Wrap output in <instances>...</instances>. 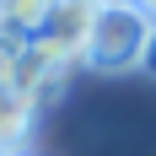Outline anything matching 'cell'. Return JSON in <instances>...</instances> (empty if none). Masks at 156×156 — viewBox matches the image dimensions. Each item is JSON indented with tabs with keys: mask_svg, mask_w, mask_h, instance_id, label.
Masks as SVG:
<instances>
[{
	"mask_svg": "<svg viewBox=\"0 0 156 156\" xmlns=\"http://www.w3.org/2000/svg\"><path fill=\"white\" fill-rule=\"evenodd\" d=\"M32 102L22 92H11V86H0V156H22V145H27L32 135Z\"/></svg>",
	"mask_w": 156,
	"mask_h": 156,
	"instance_id": "obj_4",
	"label": "cell"
},
{
	"mask_svg": "<svg viewBox=\"0 0 156 156\" xmlns=\"http://www.w3.org/2000/svg\"><path fill=\"white\" fill-rule=\"evenodd\" d=\"M59 0H0V11H5V32H16V38H38L48 22V11H54Z\"/></svg>",
	"mask_w": 156,
	"mask_h": 156,
	"instance_id": "obj_5",
	"label": "cell"
},
{
	"mask_svg": "<svg viewBox=\"0 0 156 156\" xmlns=\"http://www.w3.org/2000/svg\"><path fill=\"white\" fill-rule=\"evenodd\" d=\"M151 32H156V22L140 11V5H102L86 65L102 70V76L140 70V65H145V48H151Z\"/></svg>",
	"mask_w": 156,
	"mask_h": 156,
	"instance_id": "obj_1",
	"label": "cell"
},
{
	"mask_svg": "<svg viewBox=\"0 0 156 156\" xmlns=\"http://www.w3.org/2000/svg\"><path fill=\"white\" fill-rule=\"evenodd\" d=\"M65 81H70V70L54 65V59H43V54L27 43V54H22V65H16V76H11V92H22L32 108H43V102H54V97L65 92Z\"/></svg>",
	"mask_w": 156,
	"mask_h": 156,
	"instance_id": "obj_3",
	"label": "cell"
},
{
	"mask_svg": "<svg viewBox=\"0 0 156 156\" xmlns=\"http://www.w3.org/2000/svg\"><path fill=\"white\" fill-rule=\"evenodd\" d=\"M102 5H135V0H102Z\"/></svg>",
	"mask_w": 156,
	"mask_h": 156,
	"instance_id": "obj_8",
	"label": "cell"
},
{
	"mask_svg": "<svg viewBox=\"0 0 156 156\" xmlns=\"http://www.w3.org/2000/svg\"><path fill=\"white\" fill-rule=\"evenodd\" d=\"M135 5H140V11H145V16L156 22V0H135Z\"/></svg>",
	"mask_w": 156,
	"mask_h": 156,
	"instance_id": "obj_7",
	"label": "cell"
},
{
	"mask_svg": "<svg viewBox=\"0 0 156 156\" xmlns=\"http://www.w3.org/2000/svg\"><path fill=\"white\" fill-rule=\"evenodd\" d=\"M145 76H156V32H151V48H145V65H140Z\"/></svg>",
	"mask_w": 156,
	"mask_h": 156,
	"instance_id": "obj_6",
	"label": "cell"
},
{
	"mask_svg": "<svg viewBox=\"0 0 156 156\" xmlns=\"http://www.w3.org/2000/svg\"><path fill=\"white\" fill-rule=\"evenodd\" d=\"M0 32H5V11H0Z\"/></svg>",
	"mask_w": 156,
	"mask_h": 156,
	"instance_id": "obj_9",
	"label": "cell"
},
{
	"mask_svg": "<svg viewBox=\"0 0 156 156\" xmlns=\"http://www.w3.org/2000/svg\"><path fill=\"white\" fill-rule=\"evenodd\" d=\"M97 16H102V0H59V5L48 11L43 32L32 38V48H38L43 59L76 70V65H86V54H92Z\"/></svg>",
	"mask_w": 156,
	"mask_h": 156,
	"instance_id": "obj_2",
	"label": "cell"
}]
</instances>
